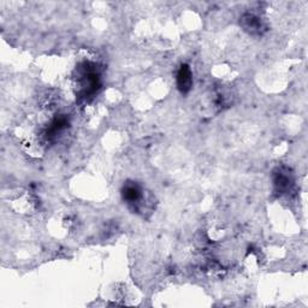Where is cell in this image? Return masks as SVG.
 I'll return each instance as SVG.
<instances>
[{"instance_id":"cell-1","label":"cell","mask_w":308,"mask_h":308,"mask_svg":"<svg viewBox=\"0 0 308 308\" xmlns=\"http://www.w3.org/2000/svg\"><path fill=\"white\" fill-rule=\"evenodd\" d=\"M192 71L188 68V65H182L181 66L179 75H177V84H179V88L183 93L188 92L192 87Z\"/></svg>"}]
</instances>
